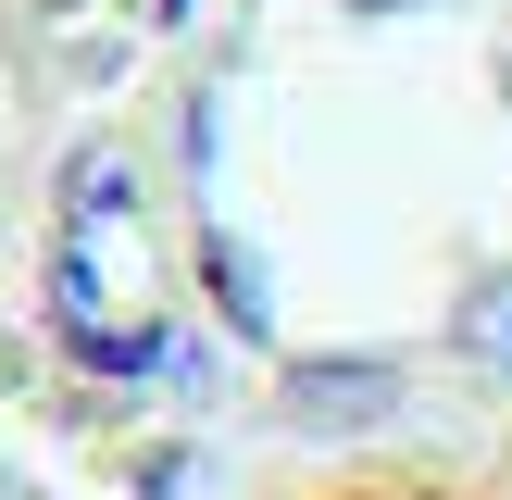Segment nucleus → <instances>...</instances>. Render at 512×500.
I'll use <instances>...</instances> for the list:
<instances>
[{
	"instance_id": "1",
	"label": "nucleus",
	"mask_w": 512,
	"mask_h": 500,
	"mask_svg": "<svg viewBox=\"0 0 512 500\" xmlns=\"http://www.w3.org/2000/svg\"><path fill=\"white\" fill-rule=\"evenodd\" d=\"M250 500H512V463L438 438H375V450H313V463L263 475Z\"/></svg>"
},
{
	"instance_id": "2",
	"label": "nucleus",
	"mask_w": 512,
	"mask_h": 500,
	"mask_svg": "<svg viewBox=\"0 0 512 500\" xmlns=\"http://www.w3.org/2000/svg\"><path fill=\"white\" fill-rule=\"evenodd\" d=\"M0 500H38V488H25V463H13V450H0Z\"/></svg>"
}]
</instances>
